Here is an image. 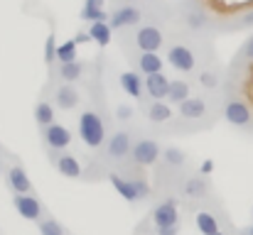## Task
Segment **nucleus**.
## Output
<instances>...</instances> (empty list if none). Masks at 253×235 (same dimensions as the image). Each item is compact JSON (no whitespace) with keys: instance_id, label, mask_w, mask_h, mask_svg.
Segmentation results:
<instances>
[{"instance_id":"1","label":"nucleus","mask_w":253,"mask_h":235,"mask_svg":"<svg viewBox=\"0 0 253 235\" xmlns=\"http://www.w3.org/2000/svg\"><path fill=\"white\" fill-rule=\"evenodd\" d=\"M216 118H221V96L216 93L189 96L177 105V118L172 123V130H182V133L207 130L214 125Z\"/></svg>"},{"instance_id":"2","label":"nucleus","mask_w":253,"mask_h":235,"mask_svg":"<svg viewBox=\"0 0 253 235\" xmlns=\"http://www.w3.org/2000/svg\"><path fill=\"white\" fill-rule=\"evenodd\" d=\"M172 20L184 34H194V37H211V32L221 27L216 17L209 12L204 0H179Z\"/></svg>"},{"instance_id":"3","label":"nucleus","mask_w":253,"mask_h":235,"mask_svg":"<svg viewBox=\"0 0 253 235\" xmlns=\"http://www.w3.org/2000/svg\"><path fill=\"white\" fill-rule=\"evenodd\" d=\"M133 142H135V133L128 125H121V128L111 130L108 142L101 150V157H96V164H98L101 174H108L111 169H118L121 164L130 162Z\"/></svg>"},{"instance_id":"4","label":"nucleus","mask_w":253,"mask_h":235,"mask_svg":"<svg viewBox=\"0 0 253 235\" xmlns=\"http://www.w3.org/2000/svg\"><path fill=\"white\" fill-rule=\"evenodd\" d=\"M221 118L239 130H253V108L244 96L231 91L229 83H224L221 93Z\"/></svg>"},{"instance_id":"5","label":"nucleus","mask_w":253,"mask_h":235,"mask_svg":"<svg viewBox=\"0 0 253 235\" xmlns=\"http://www.w3.org/2000/svg\"><path fill=\"white\" fill-rule=\"evenodd\" d=\"M145 0L140 2H113L111 5V27L113 32H128V30H135L138 25L145 22Z\"/></svg>"},{"instance_id":"6","label":"nucleus","mask_w":253,"mask_h":235,"mask_svg":"<svg viewBox=\"0 0 253 235\" xmlns=\"http://www.w3.org/2000/svg\"><path fill=\"white\" fill-rule=\"evenodd\" d=\"M163 145L160 140L150 137V135H143V137H135L133 142V152H130V162L138 164V167H155L160 159H163Z\"/></svg>"},{"instance_id":"7","label":"nucleus","mask_w":253,"mask_h":235,"mask_svg":"<svg viewBox=\"0 0 253 235\" xmlns=\"http://www.w3.org/2000/svg\"><path fill=\"white\" fill-rule=\"evenodd\" d=\"M49 101L64 110L72 113L82 105V91L77 88V83H64V81H49Z\"/></svg>"},{"instance_id":"8","label":"nucleus","mask_w":253,"mask_h":235,"mask_svg":"<svg viewBox=\"0 0 253 235\" xmlns=\"http://www.w3.org/2000/svg\"><path fill=\"white\" fill-rule=\"evenodd\" d=\"M177 196L184 199V201H204L209 194H211V184H209V176L207 174H187L179 184H177Z\"/></svg>"},{"instance_id":"9","label":"nucleus","mask_w":253,"mask_h":235,"mask_svg":"<svg viewBox=\"0 0 253 235\" xmlns=\"http://www.w3.org/2000/svg\"><path fill=\"white\" fill-rule=\"evenodd\" d=\"M42 135V145L49 150V152H67L74 142V135L67 125H59V123H52L47 128L40 130Z\"/></svg>"},{"instance_id":"10","label":"nucleus","mask_w":253,"mask_h":235,"mask_svg":"<svg viewBox=\"0 0 253 235\" xmlns=\"http://www.w3.org/2000/svg\"><path fill=\"white\" fill-rule=\"evenodd\" d=\"M150 223L155 228H169V226H179V208H177V199L168 196L160 199L153 211H150Z\"/></svg>"},{"instance_id":"11","label":"nucleus","mask_w":253,"mask_h":235,"mask_svg":"<svg viewBox=\"0 0 253 235\" xmlns=\"http://www.w3.org/2000/svg\"><path fill=\"white\" fill-rule=\"evenodd\" d=\"M140 108H143V115L150 125L172 130V123H174L172 103H168V101H148V103H140Z\"/></svg>"},{"instance_id":"12","label":"nucleus","mask_w":253,"mask_h":235,"mask_svg":"<svg viewBox=\"0 0 253 235\" xmlns=\"http://www.w3.org/2000/svg\"><path fill=\"white\" fill-rule=\"evenodd\" d=\"M128 62L133 64V69L143 76H150V74H160L165 69V59L158 54V52H128Z\"/></svg>"},{"instance_id":"13","label":"nucleus","mask_w":253,"mask_h":235,"mask_svg":"<svg viewBox=\"0 0 253 235\" xmlns=\"http://www.w3.org/2000/svg\"><path fill=\"white\" fill-rule=\"evenodd\" d=\"M91 71V64L88 62H69V64H57L52 71H49V78L52 81H64V83H79V81H86Z\"/></svg>"},{"instance_id":"14","label":"nucleus","mask_w":253,"mask_h":235,"mask_svg":"<svg viewBox=\"0 0 253 235\" xmlns=\"http://www.w3.org/2000/svg\"><path fill=\"white\" fill-rule=\"evenodd\" d=\"M12 206L15 211L25 218V221H32V223H40L44 218V206L40 203V199L35 194H15L12 196Z\"/></svg>"},{"instance_id":"15","label":"nucleus","mask_w":253,"mask_h":235,"mask_svg":"<svg viewBox=\"0 0 253 235\" xmlns=\"http://www.w3.org/2000/svg\"><path fill=\"white\" fill-rule=\"evenodd\" d=\"M194 83L204 91V93H219L221 88H224V74H221V69L211 62V64H204L197 74H194Z\"/></svg>"},{"instance_id":"16","label":"nucleus","mask_w":253,"mask_h":235,"mask_svg":"<svg viewBox=\"0 0 253 235\" xmlns=\"http://www.w3.org/2000/svg\"><path fill=\"white\" fill-rule=\"evenodd\" d=\"M108 181H111V186L118 191V196H123V201H128L130 206H138V203H143V199H140V194H138V189L133 186V181L126 176V174H121L118 169H111L108 174Z\"/></svg>"},{"instance_id":"17","label":"nucleus","mask_w":253,"mask_h":235,"mask_svg":"<svg viewBox=\"0 0 253 235\" xmlns=\"http://www.w3.org/2000/svg\"><path fill=\"white\" fill-rule=\"evenodd\" d=\"M49 162L54 164V169L67 176V179H84V169L79 164V159L72 152H49Z\"/></svg>"},{"instance_id":"18","label":"nucleus","mask_w":253,"mask_h":235,"mask_svg":"<svg viewBox=\"0 0 253 235\" xmlns=\"http://www.w3.org/2000/svg\"><path fill=\"white\" fill-rule=\"evenodd\" d=\"M169 81L172 78L165 76V71L145 76V98H143V103H148V101H168Z\"/></svg>"},{"instance_id":"19","label":"nucleus","mask_w":253,"mask_h":235,"mask_svg":"<svg viewBox=\"0 0 253 235\" xmlns=\"http://www.w3.org/2000/svg\"><path fill=\"white\" fill-rule=\"evenodd\" d=\"M118 86L123 88L126 96H130V98H135L138 103H143V98H145V78H143V74H138L135 69L123 71V74L118 76Z\"/></svg>"},{"instance_id":"20","label":"nucleus","mask_w":253,"mask_h":235,"mask_svg":"<svg viewBox=\"0 0 253 235\" xmlns=\"http://www.w3.org/2000/svg\"><path fill=\"white\" fill-rule=\"evenodd\" d=\"M5 181H7V186L12 189V194H35V186H32V181H30L25 167H20V164H12V167L5 171Z\"/></svg>"},{"instance_id":"21","label":"nucleus","mask_w":253,"mask_h":235,"mask_svg":"<svg viewBox=\"0 0 253 235\" xmlns=\"http://www.w3.org/2000/svg\"><path fill=\"white\" fill-rule=\"evenodd\" d=\"M194 226L202 235H216L221 231V221L214 208H199L194 213Z\"/></svg>"},{"instance_id":"22","label":"nucleus","mask_w":253,"mask_h":235,"mask_svg":"<svg viewBox=\"0 0 253 235\" xmlns=\"http://www.w3.org/2000/svg\"><path fill=\"white\" fill-rule=\"evenodd\" d=\"M32 115H35V123H37L40 130H42V128H47V125L54 123V118H57V105H54L49 98H40V101L35 103Z\"/></svg>"},{"instance_id":"23","label":"nucleus","mask_w":253,"mask_h":235,"mask_svg":"<svg viewBox=\"0 0 253 235\" xmlns=\"http://www.w3.org/2000/svg\"><path fill=\"white\" fill-rule=\"evenodd\" d=\"M192 96V83L187 78H172L169 81V93H168V103L179 105L182 101H187Z\"/></svg>"},{"instance_id":"24","label":"nucleus","mask_w":253,"mask_h":235,"mask_svg":"<svg viewBox=\"0 0 253 235\" xmlns=\"http://www.w3.org/2000/svg\"><path fill=\"white\" fill-rule=\"evenodd\" d=\"M249 67H253V34L244 42V47L236 52V57L231 62V71H244Z\"/></svg>"},{"instance_id":"25","label":"nucleus","mask_w":253,"mask_h":235,"mask_svg":"<svg viewBox=\"0 0 253 235\" xmlns=\"http://www.w3.org/2000/svg\"><path fill=\"white\" fill-rule=\"evenodd\" d=\"M88 34H91L93 42L106 47L113 39V27H111V22H93V25H88Z\"/></svg>"},{"instance_id":"26","label":"nucleus","mask_w":253,"mask_h":235,"mask_svg":"<svg viewBox=\"0 0 253 235\" xmlns=\"http://www.w3.org/2000/svg\"><path fill=\"white\" fill-rule=\"evenodd\" d=\"M77 59H79V44H77V39H64L57 47V64H69V62H77Z\"/></svg>"},{"instance_id":"27","label":"nucleus","mask_w":253,"mask_h":235,"mask_svg":"<svg viewBox=\"0 0 253 235\" xmlns=\"http://www.w3.org/2000/svg\"><path fill=\"white\" fill-rule=\"evenodd\" d=\"M37 231H40V235H67L64 226H62L57 218H52V216H44V218L37 223Z\"/></svg>"},{"instance_id":"28","label":"nucleus","mask_w":253,"mask_h":235,"mask_svg":"<svg viewBox=\"0 0 253 235\" xmlns=\"http://www.w3.org/2000/svg\"><path fill=\"white\" fill-rule=\"evenodd\" d=\"M57 39H54V34H49L47 37V44H44V62H47V67H49V71L57 67Z\"/></svg>"},{"instance_id":"29","label":"nucleus","mask_w":253,"mask_h":235,"mask_svg":"<svg viewBox=\"0 0 253 235\" xmlns=\"http://www.w3.org/2000/svg\"><path fill=\"white\" fill-rule=\"evenodd\" d=\"M133 115H135V110H133L130 105H126V103H118V105L113 108V120L121 123V125H128V123L133 120Z\"/></svg>"},{"instance_id":"30","label":"nucleus","mask_w":253,"mask_h":235,"mask_svg":"<svg viewBox=\"0 0 253 235\" xmlns=\"http://www.w3.org/2000/svg\"><path fill=\"white\" fill-rule=\"evenodd\" d=\"M249 27H253V7L244 10L239 17H234V22L226 30H249Z\"/></svg>"},{"instance_id":"31","label":"nucleus","mask_w":253,"mask_h":235,"mask_svg":"<svg viewBox=\"0 0 253 235\" xmlns=\"http://www.w3.org/2000/svg\"><path fill=\"white\" fill-rule=\"evenodd\" d=\"M84 12H93V10H106V0H84Z\"/></svg>"},{"instance_id":"32","label":"nucleus","mask_w":253,"mask_h":235,"mask_svg":"<svg viewBox=\"0 0 253 235\" xmlns=\"http://www.w3.org/2000/svg\"><path fill=\"white\" fill-rule=\"evenodd\" d=\"M155 235H179V226H169V228H155Z\"/></svg>"},{"instance_id":"33","label":"nucleus","mask_w":253,"mask_h":235,"mask_svg":"<svg viewBox=\"0 0 253 235\" xmlns=\"http://www.w3.org/2000/svg\"><path fill=\"white\" fill-rule=\"evenodd\" d=\"M74 39H77V44H86V42H91V34H88V30L86 32H77Z\"/></svg>"},{"instance_id":"34","label":"nucleus","mask_w":253,"mask_h":235,"mask_svg":"<svg viewBox=\"0 0 253 235\" xmlns=\"http://www.w3.org/2000/svg\"><path fill=\"white\" fill-rule=\"evenodd\" d=\"M211 169H214V164H211V162H204V164H202V174H207V176H209V174H211Z\"/></svg>"},{"instance_id":"35","label":"nucleus","mask_w":253,"mask_h":235,"mask_svg":"<svg viewBox=\"0 0 253 235\" xmlns=\"http://www.w3.org/2000/svg\"><path fill=\"white\" fill-rule=\"evenodd\" d=\"M239 235H253V223H251V226H246V228H241V231H239Z\"/></svg>"},{"instance_id":"36","label":"nucleus","mask_w":253,"mask_h":235,"mask_svg":"<svg viewBox=\"0 0 253 235\" xmlns=\"http://www.w3.org/2000/svg\"><path fill=\"white\" fill-rule=\"evenodd\" d=\"M216 235H239V233H236V231H231V228H226V231L221 228V231H219V233H216Z\"/></svg>"},{"instance_id":"37","label":"nucleus","mask_w":253,"mask_h":235,"mask_svg":"<svg viewBox=\"0 0 253 235\" xmlns=\"http://www.w3.org/2000/svg\"><path fill=\"white\" fill-rule=\"evenodd\" d=\"M113 2H140V0H113Z\"/></svg>"},{"instance_id":"38","label":"nucleus","mask_w":253,"mask_h":235,"mask_svg":"<svg viewBox=\"0 0 253 235\" xmlns=\"http://www.w3.org/2000/svg\"><path fill=\"white\" fill-rule=\"evenodd\" d=\"M251 218H253V208H251Z\"/></svg>"},{"instance_id":"39","label":"nucleus","mask_w":253,"mask_h":235,"mask_svg":"<svg viewBox=\"0 0 253 235\" xmlns=\"http://www.w3.org/2000/svg\"><path fill=\"white\" fill-rule=\"evenodd\" d=\"M0 152H2V147H0Z\"/></svg>"}]
</instances>
